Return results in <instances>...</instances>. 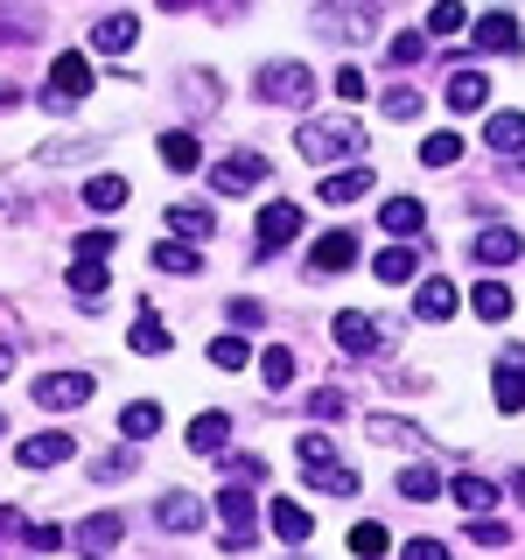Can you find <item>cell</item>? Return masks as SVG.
<instances>
[{
  "label": "cell",
  "instance_id": "836d02e7",
  "mask_svg": "<svg viewBox=\"0 0 525 560\" xmlns=\"http://www.w3.org/2000/svg\"><path fill=\"white\" fill-rule=\"evenodd\" d=\"M413 267H420V259L407 253V245H385V253L372 259V273H378V280H393V288H399V280H413Z\"/></svg>",
  "mask_w": 525,
  "mask_h": 560
},
{
  "label": "cell",
  "instance_id": "e575fe53",
  "mask_svg": "<svg viewBox=\"0 0 525 560\" xmlns=\"http://www.w3.org/2000/svg\"><path fill=\"white\" fill-rule=\"evenodd\" d=\"M420 162H428V168L463 162V133H428V140H420Z\"/></svg>",
  "mask_w": 525,
  "mask_h": 560
},
{
  "label": "cell",
  "instance_id": "8fae6325",
  "mask_svg": "<svg viewBox=\"0 0 525 560\" xmlns=\"http://www.w3.org/2000/svg\"><path fill=\"white\" fill-rule=\"evenodd\" d=\"M469 253H477L483 267H512V259L525 253V238L512 232V224H490V232H477V238H469Z\"/></svg>",
  "mask_w": 525,
  "mask_h": 560
},
{
  "label": "cell",
  "instance_id": "b9f144b4",
  "mask_svg": "<svg viewBox=\"0 0 525 560\" xmlns=\"http://www.w3.org/2000/svg\"><path fill=\"white\" fill-rule=\"evenodd\" d=\"M294 455H302V469H323V463H337V442H329V434H302Z\"/></svg>",
  "mask_w": 525,
  "mask_h": 560
},
{
  "label": "cell",
  "instance_id": "603a6c76",
  "mask_svg": "<svg viewBox=\"0 0 525 560\" xmlns=\"http://www.w3.org/2000/svg\"><path fill=\"white\" fill-rule=\"evenodd\" d=\"M378 224H385L393 238H420V224H428V210H420L413 197H393V203L378 210Z\"/></svg>",
  "mask_w": 525,
  "mask_h": 560
},
{
  "label": "cell",
  "instance_id": "5b68a950",
  "mask_svg": "<svg viewBox=\"0 0 525 560\" xmlns=\"http://www.w3.org/2000/svg\"><path fill=\"white\" fill-rule=\"evenodd\" d=\"M267 154H224L218 168H210V183H218V197H245L253 183H267Z\"/></svg>",
  "mask_w": 525,
  "mask_h": 560
},
{
  "label": "cell",
  "instance_id": "3957f363",
  "mask_svg": "<svg viewBox=\"0 0 525 560\" xmlns=\"http://www.w3.org/2000/svg\"><path fill=\"white\" fill-rule=\"evenodd\" d=\"M218 512H224V553H245V547H253V539H259V512H253V490H245V483H232V490H224V498H218Z\"/></svg>",
  "mask_w": 525,
  "mask_h": 560
},
{
  "label": "cell",
  "instance_id": "9f6ffc18",
  "mask_svg": "<svg viewBox=\"0 0 525 560\" xmlns=\"http://www.w3.org/2000/svg\"><path fill=\"white\" fill-rule=\"evenodd\" d=\"M0 428H8V420H0Z\"/></svg>",
  "mask_w": 525,
  "mask_h": 560
},
{
  "label": "cell",
  "instance_id": "52a82bcc",
  "mask_svg": "<svg viewBox=\"0 0 525 560\" xmlns=\"http://www.w3.org/2000/svg\"><path fill=\"white\" fill-rule=\"evenodd\" d=\"M477 49H490V57H518V14H504V8L477 14Z\"/></svg>",
  "mask_w": 525,
  "mask_h": 560
},
{
  "label": "cell",
  "instance_id": "8d00e7d4",
  "mask_svg": "<svg viewBox=\"0 0 525 560\" xmlns=\"http://www.w3.org/2000/svg\"><path fill=\"white\" fill-rule=\"evenodd\" d=\"M434 490H442V477H434L428 463H413V469H399V498H413V504H428Z\"/></svg>",
  "mask_w": 525,
  "mask_h": 560
},
{
  "label": "cell",
  "instance_id": "f6af8a7d",
  "mask_svg": "<svg viewBox=\"0 0 525 560\" xmlns=\"http://www.w3.org/2000/svg\"><path fill=\"white\" fill-rule=\"evenodd\" d=\"M428 28H434V35H455V28H469V8H455V0H442V8H428Z\"/></svg>",
  "mask_w": 525,
  "mask_h": 560
},
{
  "label": "cell",
  "instance_id": "6da1fadb",
  "mask_svg": "<svg viewBox=\"0 0 525 560\" xmlns=\"http://www.w3.org/2000/svg\"><path fill=\"white\" fill-rule=\"evenodd\" d=\"M294 148L308 154V162H329V154H358L364 148V127L350 113H329V119H308L302 133H294Z\"/></svg>",
  "mask_w": 525,
  "mask_h": 560
},
{
  "label": "cell",
  "instance_id": "816d5d0a",
  "mask_svg": "<svg viewBox=\"0 0 525 560\" xmlns=\"http://www.w3.org/2000/svg\"><path fill=\"white\" fill-rule=\"evenodd\" d=\"M399 560H448V547H442V539H407V553H399Z\"/></svg>",
  "mask_w": 525,
  "mask_h": 560
},
{
  "label": "cell",
  "instance_id": "cb8c5ba5",
  "mask_svg": "<svg viewBox=\"0 0 525 560\" xmlns=\"http://www.w3.org/2000/svg\"><path fill=\"white\" fill-rule=\"evenodd\" d=\"M162 162H168L175 175H197V168H203V148H197V133H183V127H175V133H162Z\"/></svg>",
  "mask_w": 525,
  "mask_h": 560
},
{
  "label": "cell",
  "instance_id": "ee69618b",
  "mask_svg": "<svg viewBox=\"0 0 525 560\" xmlns=\"http://www.w3.org/2000/svg\"><path fill=\"white\" fill-rule=\"evenodd\" d=\"M385 119H420V92H413V84H393V92H385Z\"/></svg>",
  "mask_w": 525,
  "mask_h": 560
},
{
  "label": "cell",
  "instance_id": "8992f818",
  "mask_svg": "<svg viewBox=\"0 0 525 560\" xmlns=\"http://www.w3.org/2000/svg\"><path fill=\"white\" fill-rule=\"evenodd\" d=\"M98 84V70L84 63V57H57L49 63V105H70V98H84Z\"/></svg>",
  "mask_w": 525,
  "mask_h": 560
},
{
  "label": "cell",
  "instance_id": "9a60e30c",
  "mask_svg": "<svg viewBox=\"0 0 525 560\" xmlns=\"http://www.w3.org/2000/svg\"><path fill=\"white\" fill-rule=\"evenodd\" d=\"M224 442H232V413H197L189 420V448L197 455H224Z\"/></svg>",
  "mask_w": 525,
  "mask_h": 560
},
{
  "label": "cell",
  "instance_id": "9c48e42d",
  "mask_svg": "<svg viewBox=\"0 0 525 560\" xmlns=\"http://www.w3.org/2000/svg\"><path fill=\"white\" fill-rule=\"evenodd\" d=\"M119 539H127V518H119V512H98V518H84V525H78V553H84V560L113 553Z\"/></svg>",
  "mask_w": 525,
  "mask_h": 560
},
{
  "label": "cell",
  "instance_id": "d6a6232c",
  "mask_svg": "<svg viewBox=\"0 0 525 560\" xmlns=\"http://www.w3.org/2000/svg\"><path fill=\"white\" fill-rule=\"evenodd\" d=\"M84 203H92V210H119V203H127V175H92V183H84Z\"/></svg>",
  "mask_w": 525,
  "mask_h": 560
},
{
  "label": "cell",
  "instance_id": "1f68e13d",
  "mask_svg": "<svg viewBox=\"0 0 525 560\" xmlns=\"http://www.w3.org/2000/svg\"><path fill=\"white\" fill-rule=\"evenodd\" d=\"M498 413H525V364H498Z\"/></svg>",
  "mask_w": 525,
  "mask_h": 560
},
{
  "label": "cell",
  "instance_id": "c3c4849f",
  "mask_svg": "<svg viewBox=\"0 0 525 560\" xmlns=\"http://www.w3.org/2000/svg\"><path fill=\"white\" fill-rule=\"evenodd\" d=\"M469 539H483V547H504V539H512V533H504L498 518H469Z\"/></svg>",
  "mask_w": 525,
  "mask_h": 560
},
{
  "label": "cell",
  "instance_id": "f1b7e54d",
  "mask_svg": "<svg viewBox=\"0 0 525 560\" xmlns=\"http://www.w3.org/2000/svg\"><path fill=\"white\" fill-rule=\"evenodd\" d=\"M119 434H127V442H148V434H162V407H154V399H133V407L119 413Z\"/></svg>",
  "mask_w": 525,
  "mask_h": 560
},
{
  "label": "cell",
  "instance_id": "bcb514c9",
  "mask_svg": "<svg viewBox=\"0 0 525 560\" xmlns=\"http://www.w3.org/2000/svg\"><path fill=\"white\" fill-rule=\"evenodd\" d=\"M428 57V43H420V35L407 28V35H393V63H420Z\"/></svg>",
  "mask_w": 525,
  "mask_h": 560
},
{
  "label": "cell",
  "instance_id": "d6986e66",
  "mask_svg": "<svg viewBox=\"0 0 525 560\" xmlns=\"http://www.w3.org/2000/svg\"><path fill=\"white\" fill-rule=\"evenodd\" d=\"M133 43H140V14H105L92 28V49H105V57H113V49H133Z\"/></svg>",
  "mask_w": 525,
  "mask_h": 560
},
{
  "label": "cell",
  "instance_id": "2e32d148",
  "mask_svg": "<svg viewBox=\"0 0 525 560\" xmlns=\"http://www.w3.org/2000/svg\"><path fill=\"white\" fill-rule=\"evenodd\" d=\"M168 232L183 238V245H203L210 232H218V218H210L203 203H175V210H168Z\"/></svg>",
  "mask_w": 525,
  "mask_h": 560
},
{
  "label": "cell",
  "instance_id": "f907efd6",
  "mask_svg": "<svg viewBox=\"0 0 525 560\" xmlns=\"http://www.w3.org/2000/svg\"><path fill=\"white\" fill-rule=\"evenodd\" d=\"M105 253H113V232H84L78 238V259H105Z\"/></svg>",
  "mask_w": 525,
  "mask_h": 560
},
{
  "label": "cell",
  "instance_id": "d4e9b609",
  "mask_svg": "<svg viewBox=\"0 0 525 560\" xmlns=\"http://www.w3.org/2000/svg\"><path fill=\"white\" fill-rule=\"evenodd\" d=\"M483 140H490L498 154H518V148H525V113H490V119H483Z\"/></svg>",
  "mask_w": 525,
  "mask_h": 560
},
{
  "label": "cell",
  "instance_id": "30bf717a",
  "mask_svg": "<svg viewBox=\"0 0 525 560\" xmlns=\"http://www.w3.org/2000/svg\"><path fill=\"white\" fill-rule=\"evenodd\" d=\"M294 232H302V210H294V203H267V210H259V245H253V253H280Z\"/></svg>",
  "mask_w": 525,
  "mask_h": 560
},
{
  "label": "cell",
  "instance_id": "7bdbcfd3",
  "mask_svg": "<svg viewBox=\"0 0 525 560\" xmlns=\"http://www.w3.org/2000/svg\"><path fill=\"white\" fill-rule=\"evenodd\" d=\"M218 463H224V469H232V477H238V483H267V463H259V455H238V448H224V455H218Z\"/></svg>",
  "mask_w": 525,
  "mask_h": 560
},
{
  "label": "cell",
  "instance_id": "5bb4252c",
  "mask_svg": "<svg viewBox=\"0 0 525 560\" xmlns=\"http://www.w3.org/2000/svg\"><path fill=\"white\" fill-rule=\"evenodd\" d=\"M154 518H162V525H168V533H197V525H203L210 512H203V504H197V498H189V490H168V498H162V504H154Z\"/></svg>",
  "mask_w": 525,
  "mask_h": 560
},
{
  "label": "cell",
  "instance_id": "ab89813d",
  "mask_svg": "<svg viewBox=\"0 0 525 560\" xmlns=\"http://www.w3.org/2000/svg\"><path fill=\"white\" fill-rule=\"evenodd\" d=\"M245 358H253L245 337H218V343H210V364H218V372H245Z\"/></svg>",
  "mask_w": 525,
  "mask_h": 560
},
{
  "label": "cell",
  "instance_id": "4dcf8cb0",
  "mask_svg": "<svg viewBox=\"0 0 525 560\" xmlns=\"http://www.w3.org/2000/svg\"><path fill=\"white\" fill-rule=\"evenodd\" d=\"M133 350H148V358H162V350H168V323H162L154 308L133 315Z\"/></svg>",
  "mask_w": 525,
  "mask_h": 560
},
{
  "label": "cell",
  "instance_id": "44dd1931",
  "mask_svg": "<svg viewBox=\"0 0 525 560\" xmlns=\"http://www.w3.org/2000/svg\"><path fill=\"white\" fill-rule=\"evenodd\" d=\"M448 105H455V113L490 105V78H483V70H455V78H448Z\"/></svg>",
  "mask_w": 525,
  "mask_h": 560
},
{
  "label": "cell",
  "instance_id": "ffe728a7",
  "mask_svg": "<svg viewBox=\"0 0 525 560\" xmlns=\"http://www.w3.org/2000/svg\"><path fill=\"white\" fill-rule=\"evenodd\" d=\"M455 302H463V294H455L448 280H428V288L413 294V315H420V323H448V315H455Z\"/></svg>",
  "mask_w": 525,
  "mask_h": 560
},
{
  "label": "cell",
  "instance_id": "60d3db41",
  "mask_svg": "<svg viewBox=\"0 0 525 560\" xmlns=\"http://www.w3.org/2000/svg\"><path fill=\"white\" fill-rule=\"evenodd\" d=\"M133 463H140V448H113V455H98V463H92V477H98V483H119Z\"/></svg>",
  "mask_w": 525,
  "mask_h": 560
},
{
  "label": "cell",
  "instance_id": "484cf974",
  "mask_svg": "<svg viewBox=\"0 0 525 560\" xmlns=\"http://www.w3.org/2000/svg\"><path fill=\"white\" fill-rule=\"evenodd\" d=\"M364 189H372V168H337V175H323V203H358Z\"/></svg>",
  "mask_w": 525,
  "mask_h": 560
},
{
  "label": "cell",
  "instance_id": "f5cc1de1",
  "mask_svg": "<svg viewBox=\"0 0 525 560\" xmlns=\"http://www.w3.org/2000/svg\"><path fill=\"white\" fill-rule=\"evenodd\" d=\"M57 539H63L57 525H28V547H35V553H49V547H57Z\"/></svg>",
  "mask_w": 525,
  "mask_h": 560
},
{
  "label": "cell",
  "instance_id": "ac0fdd59",
  "mask_svg": "<svg viewBox=\"0 0 525 560\" xmlns=\"http://www.w3.org/2000/svg\"><path fill=\"white\" fill-rule=\"evenodd\" d=\"M273 533L288 539V547H302V539L315 533V512H308V504H294V498H273Z\"/></svg>",
  "mask_w": 525,
  "mask_h": 560
},
{
  "label": "cell",
  "instance_id": "f546056e",
  "mask_svg": "<svg viewBox=\"0 0 525 560\" xmlns=\"http://www.w3.org/2000/svg\"><path fill=\"white\" fill-rule=\"evenodd\" d=\"M302 477L315 490H329V498H358V469H343V463H323V469H302Z\"/></svg>",
  "mask_w": 525,
  "mask_h": 560
},
{
  "label": "cell",
  "instance_id": "7402d4cb",
  "mask_svg": "<svg viewBox=\"0 0 525 560\" xmlns=\"http://www.w3.org/2000/svg\"><path fill=\"white\" fill-rule=\"evenodd\" d=\"M448 498H455V504H463V512H469V518H483V512H490V504H498V483H483V477H469V469H463V477H455V483H448Z\"/></svg>",
  "mask_w": 525,
  "mask_h": 560
},
{
  "label": "cell",
  "instance_id": "11a10c76",
  "mask_svg": "<svg viewBox=\"0 0 525 560\" xmlns=\"http://www.w3.org/2000/svg\"><path fill=\"white\" fill-rule=\"evenodd\" d=\"M512 490H518V498H525V469H518V477H512Z\"/></svg>",
  "mask_w": 525,
  "mask_h": 560
},
{
  "label": "cell",
  "instance_id": "681fc988",
  "mask_svg": "<svg viewBox=\"0 0 525 560\" xmlns=\"http://www.w3.org/2000/svg\"><path fill=\"white\" fill-rule=\"evenodd\" d=\"M337 98H364V70H358V63L337 70Z\"/></svg>",
  "mask_w": 525,
  "mask_h": 560
},
{
  "label": "cell",
  "instance_id": "83f0119b",
  "mask_svg": "<svg viewBox=\"0 0 525 560\" xmlns=\"http://www.w3.org/2000/svg\"><path fill=\"white\" fill-rule=\"evenodd\" d=\"M288 378H294V350L288 343L259 350V385H267V393H288Z\"/></svg>",
  "mask_w": 525,
  "mask_h": 560
},
{
  "label": "cell",
  "instance_id": "7a4b0ae2",
  "mask_svg": "<svg viewBox=\"0 0 525 560\" xmlns=\"http://www.w3.org/2000/svg\"><path fill=\"white\" fill-rule=\"evenodd\" d=\"M253 92L273 98V105H308V98H315V70H308L302 57H273V63H259Z\"/></svg>",
  "mask_w": 525,
  "mask_h": 560
},
{
  "label": "cell",
  "instance_id": "74e56055",
  "mask_svg": "<svg viewBox=\"0 0 525 560\" xmlns=\"http://www.w3.org/2000/svg\"><path fill=\"white\" fill-rule=\"evenodd\" d=\"M70 288H78L84 302H98L105 294V259H78V267H70Z\"/></svg>",
  "mask_w": 525,
  "mask_h": 560
},
{
  "label": "cell",
  "instance_id": "4316f807",
  "mask_svg": "<svg viewBox=\"0 0 525 560\" xmlns=\"http://www.w3.org/2000/svg\"><path fill=\"white\" fill-rule=\"evenodd\" d=\"M154 267H162V273H203V245L168 238V245H154Z\"/></svg>",
  "mask_w": 525,
  "mask_h": 560
},
{
  "label": "cell",
  "instance_id": "7c38bea8",
  "mask_svg": "<svg viewBox=\"0 0 525 560\" xmlns=\"http://www.w3.org/2000/svg\"><path fill=\"white\" fill-rule=\"evenodd\" d=\"M70 448H78V442L57 434V428H49V434H28V442H22V469H57V463H70Z\"/></svg>",
  "mask_w": 525,
  "mask_h": 560
},
{
  "label": "cell",
  "instance_id": "db71d44e",
  "mask_svg": "<svg viewBox=\"0 0 525 560\" xmlns=\"http://www.w3.org/2000/svg\"><path fill=\"white\" fill-rule=\"evenodd\" d=\"M14 372V337H0V378Z\"/></svg>",
  "mask_w": 525,
  "mask_h": 560
},
{
  "label": "cell",
  "instance_id": "ba28073f",
  "mask_svg": "<svg viewBox=\"0 0 525 560\" xmlns=\"http://www.w3.org/2000/svg\"><path fill=\"white\" fill-rule=\"evenodd\" d=\"M337 343L350 350V358H372V350H385V329L372 323V315L343 308V315H337Z\"/></svg>",
  "mask_w": 525,
  "mask_h": 560
},
{
  "label": "cell",
  "instance_id": "e0dca14e",
  "mask_svg": "<svg viewBox=\"0 0 525 560\" xmlns=\"http://www.w3.org/2000/svg\"><path fill=\"white\" fill-rule=\"evenodd\" d=\"M350 259H358V238H350V232H329V238H315L308 267H315V273H343Z\"/></svg>",
  "mask_w": 525,
  "mask_h": 560
},
{
  "label": "cell",
  "instance_id": "7dc6e473",
  "mask_svg": "<svg viewBox=\"0 0 525 560\" xmlns=\"http://www.w3.org/2000/svg\"><path fill=\"white\" fill-rule=\"evenodd\" d=\"M259 315H267V308H259L253 294H232V323H238V329H259Z\"/></svg>",
  "mask_w": 525,
  "mask_h": 560
},
{
  "label": "cell",
  "instance_id": "277c9868",
  "mask_svg": "<svg viewBox=\"0 0 525 560\" xmlns=\"http://www.w3.org/2000/svg\"><path fill=\"white\" fill-rule=\"evenodd\" d=\"M35 407H49V413L92 407V372H49V378H35Z\"/></svg>",
  "mask_w": 525,
  "mask_h": 560
},
{
  "label": "cell",
  "instance_id": "d590c367",
  "mask_svg": "<svg viewBox=\"0 0 525 560\" xmlns=\"http://www.w3.org/2000/svg\"><path fill=\"white\" fill-rule=\"evenodd\" d=\"M385 547H393V539H385V525H372V518L350 525V553H358V560H378Z\"/></svg>",
  "mask_w": 525,
  "mask_h": 560
},
{
  "label": "cell",
  "instance_id": "4fadbf2b",
  "mask_svg": "<svg viewBox=\"0 0 525 560\" xmlns=\"http://www.w3.org/2000/svg\"><path fill=\"white\" fill-rule=\"evenodd\" d=\"M364 434H372V442H393V448H407V455H428V434H420V428H407V420H393V413H372V420H364Z\"/></svg>",
  "mask_w": 525,
  "mask_h": 560
},
{
  "label": "cell",
  "instance_id": "f35d334b",
  "mask_svg": "<svg viewBox=\"0 0 525 560\" xmlns=\"http://www.w3.org/2000/svg\"><path fill=\"white\" fill-rule=\"evenodd\" d=\"M477 315L483 323H504V315H512V294H504L498 280H477Z\"/></svg>",
  "mask_w": 525,
  "mask_h": 560
}]
</instances>
